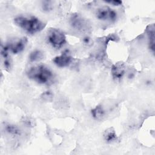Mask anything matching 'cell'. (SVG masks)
<instances>
[{"label": "cell", "instance_id": "cell-1", "mask_svg": "<svg viewBox=\"0 0 155 155\" xmlns=\"http://www.w3.org/2000/svg\"><path fill=\"white\" fill-rule=\"evenodd\" d=\"M16 25L30 34H35L44 29L45 23L35 16H18L14 19Z\"/></svg>", "mask_w": 155, "mask_h": 155}, {"label": "cell", "instance_id": "cell-2", "mask_svg": "<svg viewBox=\"0 0 155 155\" xmlns=\"http://www.w3.org/2000/svg\"><path fill=\"white\" fill-rule=\"evenodd\" d=\"M28 78L39 84H48L53 78L52 71L44 65H38L30 67L27 71Z\"/></svg>", "mask_w": 155, "mask_h": 155}, {"label": "cell", "instance_id": "cell-3", "mask_svg": "<svg viewBox=\"0 0 155 155\" xmlns=\"http://www.w3.org/2000/svg\"><path fill=\"white\" fill-rule=\"evenodd\" d=\"M47 39L48 42L54 48H59L66 42L65 34L59 29L51 28L48 31Z\"/></svg>", "mask_w": 155, "mask_h": 155}, {"label": "cell", "instance_id": "cell-4", "mask_svg": "<svg viewBox=\"0 0 155 155\" xmlns=\"http://www.w3.org/2000/svg\"><path fill=\"white\" fill-rule=\"evenodd\" d=\"M96 18L102 21H115L117 19V13L111 8L104 6L98 8L96 13Z\"/></svg>", "mask_w": 155, "mask_h": 155}, {"label": "cell", "instance_id": "cell-5", "mask_svg": "<svg viewBox=\"0 0 155 155\" xmlns=\"http://www.w3.org/2000/svg\"><path fill=\"white\" fill-rule=\"evenodd\" d=\"M27 43V39L25 37L19 38L12 42L7 44L10 51L13 54H18L22 51Z\"/></svg>", "mask_w": 155, "mask_h": 155}, {"label": "cell", "instance_id": "cell-6", "mask_svg": "<svg viewBox=\"0 0 155 155\" xmlns=\"http://www.w3.org/2000/svg\"><path fill=\"white\" fill-rule=\"evenodd\" d=\"M70 25L76 30H84L85 29L87 24L86 21L79 14H73L70 18Z\"/></svg>", "mask_w": 155, "mask_h": 155}, {"label": "cell", "instance_id": "cell-7", "mask_svg": "<svg viewBox=\"0 0 155 155\" xmlns=\"http://www.w3.org/2000/svg\"><path fill=\"white\" fill-rule=\"evenodd\" d=\"M72 61V57L67 52H64L62 54L56 56L53 61L59 67H65L69 65Z\"/></svg>", "mask_w": 155, "mask_h": 155}, {"label": "cell", "instance_id": "cell-8", "mask_svg": "<svg viewBox=\"0 0 155 155\" xmlns=\"http://www.w3.org/2000/svg\"><path fill=\"white\" fill-rule=\"evenodd\" d=\"M125 72V67L123 64L113 65L111 68L113 78L116 80H120L122 78Z\"/></svg>", "mask_w": 155, "mask_h": 155}, {"label": "cell", "instance_id": "cell-9", "mask_svg": "<svg viewBox=\"0 0 155 155\" xmlns=\"http://www.w3.org/2000/svg\"><path fill=\"white\" fill-rule=\"evenodd\" d=\"M8 51H9L8 48L6 45H1V54L3 60V65L4 68L7 70H9L11 68V64H12L10 58L9 57Z\"/></svg>", "mask_w": 155, "mask_h": 155}, {"label": "cell", "instance_id": "cell-10", "mask_svg": "<svg viewBox=\"0 0 155 155\" xmlns=\"http://www.w3.org/2000/svg\"><path fill=\"white\" fill-rule=\"evenodd\" d=\"M147 33L149 40V47L153 52L154 51V24L148 26Z\"/></svg>", "mask_w": 155, "mask_h": 155}, {"label": "cell", "instance_id": "cell-11", "mask_svg": "<svg viewBox=\"0 0 155 155\" xmlns=\"http://www.w3.org/2000/svg\"><path fill=\"white\" fill-rule=\"evenodd\" d=\"M104 139L107 142L110 143L116 141L117 139L116 133L113 128H109L107 130L104 134Z\"/></svg>", "mask_w": 155, "mask_h": 155}, {"label": "cell", "instance_id": "cell-12", "mask_svg": "<svg viewBox=\"0 0 155 155\" xmlns=\"http://www.w3.org/2000/svg\"><path fill=\"white\" fill-rule=\"evenodd\" d=\"M91 113L93 118L97 120L101 119L105 114V111L101 105H97L95 108L91 110Z\"/></svg>", "mask_w": 155, "mask_h": 155}, {"label": "cell", "instance_id": "cell-13", "mask_svg": "<svg viewBox=\"0 0 155 155\" xmlns=\"http://www.w3.org/2000/svg\"><path fill=\"white\" fill-rule=\"evenodd\" d=\"M44 57V54L41 50H36L30 53L29 60L30 62H36L41 60Z\"/></svg>", "mask_w": 155, "mask_h": 155}, {"label": "cell", "instance_id": "cell-14", "mask_svg": "<svg viewBox=\"0 0 155 155\" xmlns=\"http://www.w3.org/2000/svg\"><path fill=\"white\" fill-rule=\"evenodd\" d=\"M5 129L8 134L13 136H18L21 134L20 130L18 128L17 126L15 125L7 124L5 125Z\"/></svg>", "mask_w": 155, "mask_h": 155}, {"label": "cell", "instance_id": "cell-15", "mask_svg": "<svg viewBox=\"0 0 155 155\" xmlns=\"http://www.w3.org/2000/svg\"><path fill=\"white\" fill-rule=\"evenodd\" d=\"M42 9L45 12H50L52 10L53 6L51 1H45L42 2Z\"/></svg>", "mask_w": 155, "mask_h": 155}, {"label": "cell", "instance_id": "cell-16", "mask_svg": "<svg viewBox=\"0 0 155 155\" xmlns=\"http://www.w3.org/2000/svg\"><path fill=\"white\" fill-rule=\"evenodd\" d=\"M42 98L46 101H50L52 99V94L50 91H46L42 94Z\"/></svg>", "mask_w": 155, "mask_h": 155}, {"label": "cell", "instance_id": "cell-17", "mask_svg": "<svg viewBox=\"0 0 155 155\" xmlns=\"http://www.w3.org/2000/svg\"><path fill=\"white\" fill-rule=\"evenodd\" d=\"M83 42H84L85 44L87 45H90V44H91V38H89V37H88V36H85V37H84V38H83Z\"/></svg>", "mask_w": 155, "mask_h": 155}, {"label": "cell", "instance_id": "cell-18", "mask_svg": "<svg viewBox=\"0 0 155 155\" xmlns=\"http://www.w3.org/2000/svg\"><path fill=\"white\" fill-rule=\"evenodd\" d=\"M107 3H110L112 4L113 5H120L122 4V1H106Z\"/></svg>", "mask_w": 155, "mask_h": 155}]
</instances>
